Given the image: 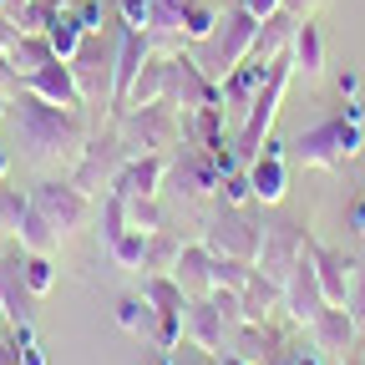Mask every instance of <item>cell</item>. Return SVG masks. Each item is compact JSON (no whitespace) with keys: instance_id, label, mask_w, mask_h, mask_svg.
Returning a JSON list of instances; mask_svg holds the SVG:
<instances>
[{"instance_id":"obj_1","label":"cell","mask_w":365,"mask_h":365,"mask_svg":"<svg viewBox=\"0 0 365 365\" xmlns=\"http://www.w3.org/2000/svg\"><path fill=\"white\" fill-rule=\"evenodd\" d=\"M11 127H16V143L31 163H66V158H81L86 148V127H81V112H66V107H51L41 102L36 91H16L11 97Z\"/></svg>"},{"instance_id":"obj_2","label":"cell","mask_w":365,"mask_h":365,"mask_svg":"<svg viewBox=\"0 0 365 365\" xmlns=\"http://www.w3.org/2000/svg\"><path fill=\"white\" fill-rule=\"evenodd\" d=\"M254 36H259V16L244 11V6H228V11H218L213 31L188 46V56H193V66H198L208 81H223L228 71H239V66L249 61Z\"/></svg>"},{"instance_id":"obj_3","label":"cell","mask_w":365,"mask_h":365,"mask_svg":"<svg viewBox=\"0 0 365 365\" xmlns=\"http://www.w3.org/2000/svg\"><path fill=\"white\" fill-rule=\"evenodd\" d=\"M289 76H294L289 51H279V56L269 61V76H264V86H259V97H254L249 117L239 122V137H234V158H239V163H254V158L264 153L269 127H274V117H279V102H284V91H289Z\"/></svg>"},{"instance_id":"obj_4","label":"cell","mask_w":365,"mask_h":365,"mask_svg":"<svg viewBox=\"0 0 365 365\" xmlns=\"http://www.w3.org/2000/svg\"><path fill=\"white\" fill-rule=\"evenodd\" d=\"M117 137H122V148L127 158H143V153H173L178 148V137H182V122L173 112V102H153V107H127L117 112Z\"/></svg>"},{"instance_id":"obj_5","label":"cell","mask_w":365,"mask_h":365,"mask_svg":"<svg viewBox=\"0 0 365 365\" xmlns=\"http://www.w3.org/2000/svg\"><path fill=\"white\" fill-rule=\"evenodd\" d=\"M355 153H360V122L350 117H325L294 137V163L304 168H345Z\"/></svg>"},{"instance_id":"obj_6","label":"cell","mask_w":365,"mask_h":365,"mask_svg":"<svg viewBox=\"0 0 365 365\" xmlns=\"http://www.w3.org/2000/svg\"><path fill=\"white\" fill-rule=\"evenodd\" d=\"M304 239H309V228H304L299 218H274V223H264L254 269L269 274L274 284H284V279H289V269H294V259L304 254Z\"/></svg>"},{"instance_id":"obj_7","label":"cell","mask_w":365,"mask_h":365,"mask_svg":"<svg viewBox=\"0 0 365 365\" xmlns=\"http://www.w3.org/2000/svg\"><path fill=\"white\" fill-rule=\"evenodd\" d=\"M259 234H264V223H254L239 203H218L213 218H208V228H203V244H208L213 254L249 259V264H254V254H259Z\"/></svg>"},{"instance_id":"obj_8","label":"cell","mask_w":365,"mask_h":365,"mask_svg":"<svg viewBox=\"0 0 365 365\" xmlns=\"http://www.w3.org/2000/svg\"><path fill=\"white\" fill-rule=\"evenodd\" d=\"M112 71H117V46H102L97 31H86L76 56H71V76L81 86V102H112Z\"/></svg>"},{"instance_id":"obj_9","label":"cell","mask_w":365,"mask_h":365,"mask_svg":"<svg viewBox=\"0 0 365 365\" xmlns=\"http://www.w3.org/2000/svg\"><path fill=\"white\" fill-rule=\"evenodd\" d=\"M31 203L46 213V223L56 228V239H66V234H76V228H86V218H91V198L76 188V182H56V178L36 182V188H31Z\"/></svg>"},{"instance_id":"obj_10","label":"cell","mask_w":365,"mask_h":365,"mask_svg":"<svg viewBox=\"0 0 365 365\" xmlns=\"http://www.w3.org/2000/svg\"><path fill=\"white\" fill-rule=\"evenodd\" d=\"M127 163V148H122V137L117 132H107V137H91V143L81 148V158H76V173H71V182L86 193V198H97V193H112V178H117V168Z\"/></svg>"},{"instance_id":"obj_11","label":"cell","mask_w":365,"mask_h":365,"mask_svg":"<svg viewBox=\"0 0 365 365\" xmlns=\"http://www.w3.org/2000/svg\"><path fill=\"white\" fill-rule=\"evenodd\" d=\"M218 153H208V148H182L178 158H168V188L178 193V198H208L213 188H218Z\"/></svg>"},{"instance_id":"obj_12","label":"cell","mask_w":365,"mask_h":365,"mask_svg":"<svg viewBox=\"0 0 365 365\" xmlns=\"http://www.w3.org/2000/svg\"><path fill=\"white\" fill-rule=\"evenodd\" d=\"M279 309L294 319V325H314V314L325 309V289H319V274H314V259H309V249H304V254L294 259V269H289Z\"/></svg>"},{"instance_id":"obj_13","label":"cell","mask_w":365,"mask_h":365,"mask_svg":"<svg viewBox=\"0 0 365 365\" xmlns=\"http://www.w3.org/2000/svg\"><path fill=\"white\" fill-rule=\"evenodd\" d=\"M148 56H153V36L137 26H122L117 31V71H112V112L127 107V91H132L137 71L148 66Z\"/></svg>"},{"instance_id":"obj_14","label":"cell","mask_w":365,"mask_h":365,"mask_svg":"<svg viewBox=\"0 0 365 365\" xmlns=\"http://www.w3.org/2000/svg\"><path fill=\"white\" fill-rule=\"evenodd\" d=\"M21 86L36 91V97L51 102V107H66V112H81V107H86V102H81V86H76V76H71V61H61V56H51L46 66H36L31 76H21Z\"/></svg>"},{"instance_id":"obj_15","label":"cell","mask_w":365,"mask_h":365,"mask_svg":"<svg viewBox=\"0 0 365 365\" xmlns=\"http://www.w3.org/2000/svg\"><path fill=\"white\" fill-rule=\"evenodd\" d=\"M21 259H26V249L0 259V309H6L11 330H31V319H36V294H31V284H26Z\"/></svg>"},{"instance_id":"obj_16","label":"cell","mask_w":365,"mask_h":365,"mask_svg":"<svg viewBox=\"0 0 365 365\" xmlns=\"http://www.w3.org/2000/svg\"><path fill=\"white\" fill-rule=\"evenodd\" d=\"M309 259H314V274H319V289H325V304H350V279H355V259L340 254V249H325L304 239Z\"/></svg>"},{"instance_id":"obj_17","label":"cell","mask_w":365,"mask_h":365,"mask_svg":"<svg viewBox=\"0 0 365 365\" xmlns=\"http://www.w3.org/2000/svg\"><path fill=\"white\" fill-rule=\"evenodd\" d=\"M163 178H168V158L163 153H143V158H127L112 178V193L122 198H148L163 188Z\"/></svg>"},{"instance_id":"obj_18","label":"cell","mask_w":365,"mask_h":365,"mask_svg":"<svg viewBox=\"0 0 365 365\" xmlns=\"http://www.w3.org/2000/svg\"><path fill=\"white\" fill-rule=\"evenodd\" d=\"M168 102H182V107H218V81H208L193 56H173V81H168Z\"/></svg>"},{"instance_id":"obj_19","label":"cell","mask_w":365,"mask_h":365,"mask_svg":"<svg viewBox=\"0 0 365 365\" xmlns=\"http://www.w3.org/2000/svg\"><path fill=\"white\" fill-rule=\"evenodd\" d=\"M284 182H289V168H284V143H264V153L249 163V188L259 203H279L284 198Z\"/></svg>"},{"instance_id":"obj_20","label":"cell","mask_w":365,"mask_h":365,"mask_svg":"<svg viewBox=\"0 0 365 365\" xmlns=\"http://www.w3.org/2000/svg\"><path fill=\"white\" fill-rule=\"evenodd\" d=\"M355 314H350V304H325L314 314V325H309V335H314V350L319 355H345L350 345H355Z\"/></svg>"},{"instance_id":"obj_21","label":"cell","mask_w":365,"mask_h":365,"mask_svg":"<svg viewBox=\"0 0 365 365\" xmlns=\"http://www.w3.org/2000/svg\"><path fill=\"white\" fill-rule=\"evenodd\" d=\"M182 330H188V340L198 345V350H208V355H223V335H228V325H223V314H218V304L203 294V299H188V309H182Z\"/></svg>"},{"instance_id":"obj_22","label":"cell","mask_w":365,"mask_h":365,"mask_svg":"<svg viewBox=\"0 0 365 365\" xmlns=\"http://www.w3.org/2000/svg\"><path fill=\"white\" fill-rule=\"evenodd\" d=\"M208 269H213V249L198 239V244H182L178 249V264H173V279H178V289L188 294V299H203L208 289H213V279H208Z\"/></svg>"},{"instance_id":"obj_23","label":"cell","mask_w":365,"mask_h":365,"mask_svg":"<svg viewBox=\"0 0 365 365\" xmlns=\"http://www.w3.org/2000/svg\"><path fill=\"white\" fill-rule=\"evenodd\" d=\"M289 66L304 76V81H319L325 76V36H319V26L304 16L289 36Z\"/></svg>"},{"instance_id":"obj_24","label":"cell","mask_w":365,"mask_h":365,"mask_svg":"<svg viewBox=\"0 0 365 365\" xmlns=\"http://www.w3.org/2000/svg\"><path fill=\"white\" fill-rule=\"evenodd\" d=\"M168 81H173V56H148V66L137 71V81H132V91H127V107H153V102H163L168 97ZM122 107V112H127Z\"/></svg>"},{"instance_id":"obj_25","label":"cell","mask_w":365,"mask_h":365,"mask_svg":"<svg viewBox=\"0 0 365 365\" xmlns=\"http://www.w3.org/2000/svg\"><path fill=\"white\" fill-rule=\"evenodd\" d=\"M294 26H299V16H289L284 6L274 11V16H264V21H259V36H254V51H249V56L269 66L279 51H289V36H294Z\"/></svg>"},{"instance_id":"obj_26","label":"cell","mask_w":365,"mask_h":365,"mask_svg":"<svg viewBox=\"0 0 365 365\" xmlns=\"http://www.w3.org/2000/svg\"><path fill=\"white\" fill-rule=\"evenodd\" d=\"M244 319H249V325H264V319L274 314V309H279V299H284V284H274L269 279V274H249V284H244Z\"/></svg>"},{"instance_id":"obj_27","label":"cell","mask_w":365,"mask_h":365,"mask_svg":"<svg viewBox=\"0 0 365 365\" xmlns=\"http://www.w3.org/2000/svg\"><path fill=\"white\" fill-rule=\"evenodd\" d=\"M117 325H122L127 335H143V340H153V345H158V325H163V314H158L148 299L122 294V299H117Z\"/></svg>"},{"instance_id":"obj_28","label":"cell","mask_w":365,"mask_h":365,"mask_svg":"<svg viewBox=\"0 0 365 365\" xmlns=\"http://www.w3.org/2000/svg\"><path fill=\"white\" fill-rule=\"evenodd\" d=\"M143 299H148L158 314H182V309H188V294L178 289L173 274H148V279H143Z\"/></svg>"},{"instance_id":"obj_29","label":"cell","mask_w":365,"mask_h":365,"mask_svg":"<svg viewBox=\"0 0 365 365\" xmlns=\"http://www.w3.org/2000/svg\"><path fill=\"white\" fill-rule=\"evenodd\" d=\"M51 56H56V51H51V41H46V31H41V36H16V46L6 51V61L16 66V76H31L36 66H46Z\"/></svg>"},{"instance_id":"obj_30","label":"cell","mask_w":365,"mask_h":365,"mask_svg":"<svg viewBox=\"0 0 365 365\" xmlns=\"http://www.w3.org/2000/svg\"><path fill=\"white\" fill-rule=\"evenodd\" d=\"M16 239H21V249H26V254H51V249H56V228L46 223V213L31 203V208H26V218H21V228H16Z\"/></svg>"},{"instance_id":"obj_31","label":"cell","mask_w":365,"mask_h":365,"mask_svg":"<svg viewBox=\"0 0 365 365\" xmlns=\"http://www.w3.org/2000/svg\"><path fill=\"white\" fill-rule=\"evenodd\" d=\"M107 254L117 259V269L143 274V269H148V234H143V228H127V234H117V239L107 244Z\"/></svg>"},{"instance_id":"obj_32","label":"cell","mask_w":365,"mask_h":365,"mask_svg":"<svg viewBox=\"0 0 365 365\" xmlns=\"http://www.w3.org/2000/svg\"><path fill=\"white\" fill-rule=\"evenodd\" d=\"M81 36H86L81 16H61V11H51V26H46V41H51V51H56L61 61H71V56H76Z\"/></svg>"},{"instance_id":"obj_33","label":"cell","mask_w":365,"mask_h":365,"mask_svg":"<svg viewBox=\"0 0 365 365\" xmlns=\"http://www.w3.org/2000/svg\"><path fill=\"white\" fill-rule=\"evenodd\" d=\"M249 274H254V264H249V259H228V254H213V269H208V279H213V289H234V294H244Z\"/></svg>"},{"instance_id":"obj_34","label":"cell","mask_w":365,"mask_h":365,"mask_svg":"<svg viewBox=\"0 0 365 365\" xmlns=\"http://www.w3.org/2000/svg\"><path fill=\"white\" fill-rule=\"evenodd\" d=\"M178 239L168 234V228H158V234H148V274H173V264H178Z\"/></svg>"},{"instance_id":"obj_35","label":"cell","mask_w":365,"mask_h":365,"mask_svg":"<svg viewBox=\"0 0 365 365\" xmlns=\"http://www.w3.org/2000/svg\"><path fill=\"white\" fill-rule=\"evenodd\" d=\"M21 269H26V284H31L36 299H41V294H51V284H56V264H51V254H26Z\"/></svg>"},{"instance_id":"obj_36","label":"cell","mask_w":365,"mask_h":365,"mask_svg":"<svg viewBox=\"0 0 365 365\" xmlns=\"http://www.w3.org/2000/svg\"><path fill=\"white\" fill-rule=\"evenodd\" d=\"M122 203H127V223H132V228H143V234H158V228H163L158 193H148V198H122Z\"/></svg>"},{"instance_id":"obj_37","label":"cell","mask_w":365,"mask_h":365,"mask_svg":"<svg viewBox=\"0 0 365 365\" xmlns=\"http://www.w3.org/2000/svg\"><path fill=\"white\" fill-rule=\"evenodd\" d=\"M26 208H31V198H21V188H6V182H0V228H6V234L21 228Z\"/></svg>"},{"instance_id":"obj_38","label":"cell","mask_w":365,"mask_h":365,"mask_svg":"<svg viewBox=\"0 0 365 365\" xmlns=\"http://www.w3.org/2000/svg\"><path fill=\"white\" fill-rule=\"evenodd\" d=\"M213 21H218V11H208V6H198V0H193V6L182 11V41L208 36V31H213Z\"/></svg>"},{"instance_id":"obj_39","label":"cell","mask_w":365,"mask_h":365,"mask_svg":"<svg viewBox=\"0 0 365 365\" xmlns=\"http://www.w3.org/2000/svg\"><path fill=\"white\" fill-rule=\"evenodd\" d=\"M148 11H153V0H122V26L148 31Z\"/></svg>"},{"instance_id":"obj_40","label":"cell","mask_w":365,"mask_h":365,"mask_svg":"<svg viewBox=\"0 0 365 365\" xmlns=\"http://www.w3.org/2000/svg\"><path fill=\"white\" fill-rule=\"evenodd\" d=\"M16 350H21V365H46V350L36 345V335H31V340H21Z\"/></svg>"},{"instance_id":"obj_41","label":"cell","mask_w":365,"mask_h":365,"mask_svg":"<svg viewBox=\"0 0 365 365\" xmlns=\"http://www.w3.org/2000/svg\"><path fill=\"white\" fill-rule=\"evenodd\" d=\"M16 36H21V31H16V21H11L6 11H0V56H6L11 46H16Z\"/></svg>"},{"instance_id":"obj_42","label":"cell","mask_w":365,"mask_h":365,"mask_svg":"<svg viewBox=\"0 0 365 365\" xmlns=\"http://www.w3.org/2000/svg\"><path fill=\"white\" fill-rule=\"evenodd\" d=\"M239 6H244V11H254V16L264 21V16H274V11H279V0H239Z\"/></svg>"},{"instance_id":"obj_43","label":"cell","mask_w":365,"mask_h":365,"mask_svg":"<svg viewBox=\"0 0 365 365\" xmlns=\"http://www.w3.org/2000/svg\"><path fill=\"white\" fill-rule=\"evenodd\" d=\"M284 365H325V355H319V350H294Z\"/></svg>"},{"instance_id":"obj_44","label":"cell","mask_w":365,"mask_h":365,"mask_svg":"<svg viewBox=\"0 0 365 365\" xmlns=\"http://www.w3.org/2000/svg\"><path fill=\"white\" fill-rule=\"evenodd\" d=\"M279 6H284L289 16H299V21H304V16H309V11L319 6V0H279Z\"/></svg>"},{"instance_id":"obj_45","label":"cell","mask_w":365,"mask_h":365,"mask_svg":"<svg viewBox=\"0 0 365 365\" xmlns=\"http://www.w3.org/2000/svg\"><path fill=\"white\" fill-rule=\"evenodd\" d=\"M0 365H21V350H16V340H0Z\"/></svg>"},{"instance_id":"obj_46","label":"cell","mask_w":365,"mask_h":365,"mask_svg":"<svg viewBox=\"0 0 365 365\" xmlns=\"http://www.w3.org/2000/svg\"><path fill=\"white\" fill-rule=\"evenodd\" d=\"M350 223H355V234H365V198L355 203V213H350Z\"/></svg>"},{"instance_id":"obj_47","label":"cell","mask_w":365,"mask_h":365,"mask_svg":"<svg viewBox=\"0 0 365 365\" xmlns=\"http://www.w3.org/2000/svg\"><path fill=\"white\" fill-rule=\"evenodd\" d=\"M6 112H11V91H0V122H6Z\"/></svg>"},{"instance_id":"obj_48","label":"cell","mask_w":365,"mask_h":365,"mask_svg":"<svg viewBox=\"0 0 365 365\" xmlns=\"http://www.w3.org/2000/svg\"><path fill=\"white\" fill-rule=\"evenodd\" d=\"M6 173H11V158H6V148H0V182H6Z\"/></svg>"},{"instance_id":"obj_49","label":"cell","mask_w":365,"mask_h":365,"mask_svg":"<svg viewBox=\"0 0 365 365\" xmlns=\"http://www.w3.org/2000/svg\"><path fill=\"white\" fill-rule=\"evenodd\" d=\"M0 11H11V0H0Z\"/></svg>"}]
</instances>
